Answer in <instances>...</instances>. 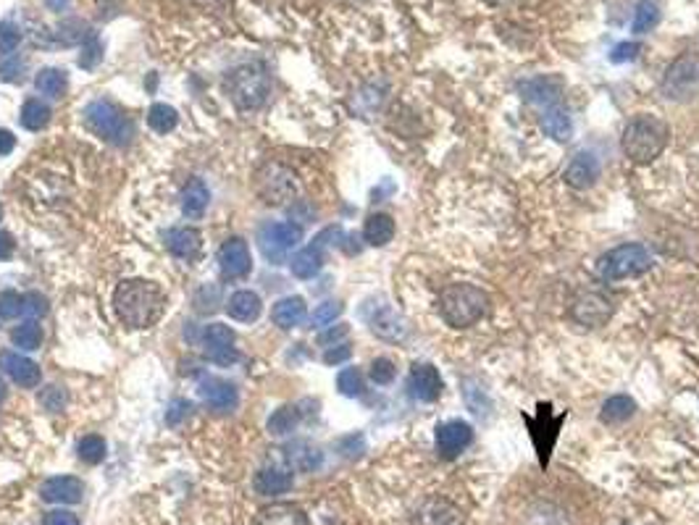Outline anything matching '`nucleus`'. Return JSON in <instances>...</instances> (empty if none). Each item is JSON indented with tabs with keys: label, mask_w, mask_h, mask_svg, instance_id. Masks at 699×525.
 Listing matches in <instances>:
<instances>
[{
	"label": "nucleus",
	"mask_w": 699,
	"mask_h": 525,
	"mask_svg": "<svg viewBox=\"0 0 699 525\" xmlns=\"http://www.w3.org/2000/svg\"><path fill=\"white\" fill-rule=\"evenodd\" d=\"M114 311L126 329H150L166 312V292L147 279H126L114 292Z\"/></svg>",
	"instance_id": "nucleus-1"
},
{
	"label": "nucleus",
	"mask_w": 699,
	"mask_h": 525,
	"mask_svg": "<svg viewBox=\"0 0 699 525\" xmlns=\"http://www.w3.org/2000/svg\"><path fill=\"white\" fill-rule=\"evenodd\" d=\"M671 140V129L660 116L642 114L628 121L621 137V147L626 153V158L636 166H647L652 163Z\"/></svg>",
	"instance_id": "nucleus-2"
},
{
	"label": "nucleus",
	"mask_w": 699,
	"mask_h": 525,
	"mask_svg": "<svg viewBox=\"0 0 699 525\" xmlns=\"http://www.w3.org/2000/svg\"><path fill=\"white\" fill-rule=\"evenodd\" d=\"M489 311V294L476 284H453L439 297V315L453 329H468L479 323Z\"/></svg>",
	"instance_id": "nucleus-3"
},
{
	"label": "nucleus",
	"mask_w": 699,
	"mask_h": 525,
	"mask_svg": "<svg viewBox=\"0 0 699 525\" xmlns=\"http://www.w3.org/2000/svg\"><path fill=\"white\" fill-rule=\"evenodd\" d=\"M652 268V255L644 244L628 242L621 247L607 250L603 258L597 261V273L603 276L604 282H624V279H634L642 276Z\"/></svg>",
	"instance_id": "nucleus-4"
},
{
	"label": "nucleus",
	"mask_w": 699,
	"mask_h": 525,
	"mask_svg": "<svg viewBox=\"0 0 699 525\" xmlns=\"http://www.w3.org/2000/svg\"><path fill=\"white\" fill-rule=\"evenodd\" d=\"M226 90L237 108L253 111L265 103L271 82H268V74L261 64H245L226 76Z\"/></svg>",
	"instance_id": "nucleus-5"
},
{
	"label": "nucleus",
	"mask_w": 699,
	"mask_h": 525,
	"mask_svg": "<svg viewBox=\"0 0 699 525\" xmlns=\"http://www.w3.org/2000/svg\"><path fill=\"white\" fill-rule=\"evenodd\" d=\"M663 95L671 100H692L699 95V55L686 53L668 66L663 76Z\"/></svg>",
	"instance_id": "nucleus-6"
},
{
	"label": "nucleus",
	"mask_w": 699,
	"mask_h": 525,
	"mask_svg": "<svg viewBox=\"0 0 699 525\" xmlns=\"http://www.w3.org/2000/svg\"><path fill=\"white\" fill-rule=\"evenodd\" d=\"M524 421H526V426H529V436L531 441H534V447H536V452H539L542 465H547V457H550L554 441H557V431H560L563 421H565V412H560L557 418H553V405L542 402V405H539V412H536L534 418L524 415Z\"/></svg>",
	"instance_id": "nucleus-7"
},
{
	"label": "nucleus",
	"mask_w": 699,
	"mask_h": 525,
	"mask_svg": "<svg viewBox=\"0 0 699 525\" xmlns=\"http://www.w3.org/2000/svg\"><path fill=\"white\" fill-rule=\"evenodd\" d=\"M85 124L90 132H95L100 140H108V143H116L124 137V129H126V119L121 114L119 108L108 100H95L85 108Z\"/></svg>",
	"instance_id": "nucleus-8"
},
{
	"label": "nucleus",
	"mask_w": 699,
	"mask_h": 525,
	"mask_svg": "<svg viewBox=\"0 0 699 525\" xmlns=\"http://www.w3.org/2000/svg\"><path fill=\"white\" fill-rule=\"evenodd\" d=\"M261 250L271 262H282L287 258V253H292L300 242H303V229L297 223L290 221H279V223H268L261 229Z\"/></svg>",
	"instance_id": "nucleus-9"
},
{
	"label": "nucleus",
	"mask_w": 699,
	"mask_h": 525,
	"mask_svg": "<svg viewBox=\"0 0 699 525\" xmlns=\"http://www.w3.org/2000/svg\"><path fill=\"white\" fill-rule=\"evenodd\" d=\"M571 312H574V321L581 323V326H586V329H600V326H604V323L613 318L615 305H613V300H610L607 294H603V292H581Z\"/></svg>",
	"instance_id": "nucleus-10"
},
{
	"label": "nucleus",
	"mask_w": 699,
	"mask_h": 525,
	"mask_svg": "<svg viewBox=\"0 0 699 525\" xmlns=\"http://www.w3.org/2000/svg\"><path fill=\"white\" fill-rule=\"evenodd\" d=\"M442 389H444L442 376H439V371L432 362H415L410 368L408 391L413 400H418V402H436L442 397Z\"/></svg>",
	"instance_id": "nucleus-11"
},
{
	"label": "nucleus",
	"mask_w": 699,
	"mask_h": 525,
	"mask_svg": "<svg viewBox=\"0 0 699 525\" xmlns=\"http://www.w3.org/2000/svg\"><path fill=\"white\" fill-rule=\"evenodd\" d=\"M218 268L226 279H242L250 273L253 268V258H250V247L242 237L226 239L218 247Z\"/></svg>",
	"instance_id": "nucleus-12"
},
{
	"label": "nucleus",
	"mask_w": 699,
	"mask_h": 525,
	"mask_svg": "<svg viewBox=\"0 0 699 525\" xmlns=\"http://www.w3.org/2000/svg\"><path fill=\"white\" fill-rule=\"evenodd\" d=\"M474 441V429L463 421H447L436 426V450L444 460H455Z\"/></svg>",
	"instance_id": "nucleus-13"
},
{
	"label": "nucleus",
	"mask_w": 699,
	"mask_h": 525,
	"mask_svg": "<svg viewBox=\"0 0 699 525\" xmlns=\"http://www.w3.org/2000/svg\"><path fill=\"white\" fill-rule=\"evenodd\" d=\"M365 318H368L371 332L379 336V339H384V342H403V339L408 336V323H405V318L397 315L386 302L384 305H374L371 311L365 312Z\"/></svg>",
	"instance_id": "nucleus-14"
},
{
	"label": "nucleus",
	"mask_w": 699,
	"mask_h": 525,
	"mask_svg": "<svg viewBox=\"0 0 699 525\" xmlns=\"http://www.w3.org/2000/svg\"><path fill=\"white\" fill-rule=\"evenodd\" d=\"M200 397L208 407H214L218 412H232L235 407L240 405V391L237 386L226 379H218V376H205L200 381Z\"/></svg>",
	"instance_id": "nucleus-15"
},
{
	"label": "nucleus",
	"mask_w": 699,
	"mask_h": 525,
	"mask_svg": "<svg viewBox=\"0 0 699 525\" xmlns=\"http://www.w3.org/2000/svg\"><path fill=\"white\" fill-rule=\"evenodd\" d=\"M0 371L11 379L14 383L25 386V389H35L43 373H40V365L35 360L25 358L19 352H11V350H3L0 352Z\"/></svg>",
	"instance_id": "nucleus-16"
},
{
	"label": "nucleus",
	"mask_w": 699,
	"mask_h": 525,
	"mask_svg": "<svg viewBox=\"0 0 699 525\" xmlns=\"http://www.w3.org/2000/svg\"><path fill=\"white\" fill-rule=\"evenodd\" d=\"M413 525H465V515L453 501L429 500L413 515Z\"/></svg>",
	"instance_id": "nucleus-17"
},
{
	"label": "nucleus",
	"mask_w": 699,
	"mask_h": 525,
	"mask_svg": "<svg viewBox=\"0 0 699 525\" xmlns=\"http://www.w3.org/2000/svg\"><path fill=\"white\" fill-rule=\"evenodd\" d=\"M203 342H205V347H208V358L216 360L221 365H229V362L237 360V352L232 350V344H235V332H232L229 326H224V323H211V326L205 329V334H203Z\"/></svg>",
	"instance_id": "nucleus-18"
},
{
	"label": "nucleus",
	"mask_w": 699,
	"mask_h": 525,
	"mask_svg": "<svg viewBox=\"0 0 699 525\" xmlns=\"http://www.w3.org/2000/svg\"><path fill=\"white\" fill-rule=\"evenodd\" d=\"M82 494H85V486L74 476L48 478L40 486V497L53 504H76V501H82Z\"/></svg>",
	"instance_id": "nucleus-19"
},
{
	"label": "nucleus",
	"mask_w": 699,
	"mask_h": 525,
	"mask_svg": "<svg viewBox=\"0 0 699 525\" xmlns=\"http://www.w3.org/2000/svg\"><path fill=\"white\" fill-rule=\"evenodd\" d=\"M253 525H311L308 523V515L303 507L292 504V501H276V504H268V507H261Z\"/></svg>",
	"instance_id": "nucleus-20"
},
{
	"label": "nucleus",
	"mask_w": 699,
	"mask_h": 525,
	"mask_svg": "<svg viewBox=\"0 0 699 525\" xmlns=\"http://www.w3.org/2000/svg\"><path fill=\"white\" fill-rule=\"evenodd\" d=\"M282 452V460H285V465L290 468V471H297V473H311L315 471L321 462H324V454L321 450L311 444V441H292L287 444L285 450H279Z\"/></svg>",
	"instance_id": "nucleus-21"
},
{
	"label": "nucleus",
	"mask_w": 699,
	"mask_h": 525,
	"mask_svg": "<svg viewBox=\"0 0 699 525\" xmlns=\"http://www.w3.org/2000/svg\"><path fill=\"white\" fill-rule=\"evenodd\" d=\"M600 179V163L592 153H579L565 171V182L574 190H589Z\"/></svg>",
	"instance_id": "nucleus-22"
},
{
	"label": "nucleus",
	"mask_w": 699,
	"mask_h": 525,
	"mask_svg": "<svg viewBox=\"0 0 699 525\" xmlns=\"http://www.w3.org/2000/svg\"><path fill=\"white\" fill-rule=\"evenodd\" d=\"M539 124H542V132L547 137L557 140V143H568V137L574 134V124H571V116H568L563 103H554V105L542 108Z\"/></svg>",
	"instance_id": "nucleus-23"
},
{
	"label": "nucleus",
	"mask_w": 699,
	"mask_h": 525,
	"mask_svg": "<svg viewBox=\"0 0 699 525\" xmlns=\"http://www.w3.org/2000/svg\"><path fill=\"white\" fill-rule=\"evenodd\" d=\"M166 247L171 255L182 258V261H195L203 250V234L197 229L182 226V229H171L166 237Z\"/></svg>",
	"instance_id": "nucleus-24"
},
{
	"label": "nucleus",
	"mask_w": 699,
	"mask_h": 525,
	"mask_svg": "<svg viewBox=\"0 0 699 525\" xmlns=\"http://www.w3.org/2000/svg\"><path fill=\"white\" fill-rule=\"evenodd\" d=\"M261 311H264V302L255 292L250 289H240L229 297L226 302V312L235 318V321H242V323H253L261 318Z\"/></svg>",
	"instance_id": "nucleus-25"
},
{
	"label": "nucleus",
	"mask_w": 699,
	"mask_h": 525,
	"mask_svg": "<svg viewBox=\"0 0 699 525\" xmlns=\"http://www.w3.org/2000/svg\"><path fill=\"white\" fill-rule=\"evenodd\" d=\"M305 315H308L305 300L295 294V297H285V300H279V302L274 305L271 321H274L279 329H295V326H300V323L305 321Z\"/></svg>",
	"instance_id": "nucleus-26"
},
{
	"label": "nucleus",
	"mask_w": 699,
	"mask_h": 525,
	"mask_svg": "<svg viewBox=\"0 0 699 525\" xmlns=\"http://www.w3.org/2000/svg\"><path fill=\"white\" fill-rule=\"evenodd\" d=\"M521 95L526 97L534 105H554V103H563L560 100V84L547 79V76H539V79H531V82H524L521 84Z\"/></svg>",
	"instance_id": "nucleus-27"
},
{
	"label": "nucleus",
	"mask_w": 699,
	"mask_h": 525,
	"mask_svg": "<svg viewBox=\"0 0 699 525\" xmlns=\"http://www.w3.org/2000/svg\"><path fill=\"white\" fill-rule=\"evenodd\" d=\"M208 203H211V192H208L203 179H193L185 187V192H182V213L187 215V218H193V221L203 218Z\"/></svg>",
	"instance_id": "nucleus-28"
},
{
	"label": "nucleus",
	"mask_w": 699,
	"mask_h": 525,
	"mask_svg": "<svg viewBox=\"0 0 699 525\" xmlns=\"http://www.w3.org/2000/svg\"><path fill=\"white\" fill-rule=\"evenodd\" d=\"M255 491L261 497H279V494H287L292 489V476L287 471H276V468H265L261 471L255 480H253Z\"/></svg>",
	"instance_id": "nucleus-29"
},
{
	"label": "nucleus",
	"mask_w": 699,
	"mask_h": 525,
	"mask_svg": "<svg viewBox=\"0 0 699 525\" xmlns=\"http://www.w3.org/2000/svg\"><path fill=\"white\" fill-rule=\"evenodd\" d=\"M363 237L371 247H384L394 237V218L386 213H374L365 218Z\"/></svg>",
	"instance_id": "nucleus-30"
},
{
	"label": "nucleus",
	"mask_w": 699,
	"mask_h": 525,
	"mask_svg": "<svg viewBox=\"0 0 699 525\" xmlns=\"http://www.w3.org/2000/svg\"><path fill=\"white\" fill-rule=\"evenodd\" d=\"M321 265H324V253L311 244V247H305V250H300L295 258L290 261L292 273L297 276V279H314L315 273L321 271Z\"/></svg>",
	"instance_id": "nucleus-31"
},
{
	"label": "nucleus",
	"mask_w": 699,
	"mask_h": 525,
	"mask_svg": "<svg viewBox=\"0 0 699 525\" xmlns=\"http://www.w3.org/2000/svg\"><path fill=\"white\" fill-rule=\"evenodd\" d=\"M634 412H636V402H634L628 394H615V397H610V400L603 405L600 418H603L604 423L615 426V423H624V421H628Z\"/></svg>",
	"instance_id": "nucleus-32"
},
{
	"label": "nucleus",
	"mask_w": 699,
	"mask_h": 525,
	"mask_svg": "<svg viewBox=\"0 0 699 525\" xmlns=\"http://www.w3.org/2000/svg\"><path fill=\"white\" fill-rule=\"evenodd\" d=\"M50 116H53L50 105L32 97V100H26L25 108H22V126L29 129V132H40V129H45L50 124Z\"/></svg>",
	"instance_id": "nucleus-33"
},
{
	"label": "nucleus",
	"mask_w": 699,
	"mask_h": 525,
	"mask_svg": "<svg viewBox=\"0 0 699 525\" xmlns=\"http://www.w3.org/2000/svg\"><path fill=\"white\" fill-rule=\"evenodd\" d=\"M66 84H69V79H66V72H64V69H43V72H37V76H35L37 93H43V95L48 97L64 95Z\"/></svg>",
	"instance_id": "nucleus-34"
},
{
	"label": "nucleus",
	"mask_w": 699,
	"mask_h": 525,
	"mask_svg": "<svg viewBox=\"0 0 699 525\" xmlns=\"http://www.w3.org/2000/svg\"><path fill=\"white\" fill-rule=\"evenodd\" d=\"M147 124H150L153 132L169 134L171 129L179 124V114H176V108H171L166 103H153L150 111H147Z\"/></svg>",
	"instance_id": "nucleus-35"
},
{
	"label": "nucleus",
	"mask_w": 699,
	"mask_h": 525,
	"mask_svg": "<svg viewBox=\"0 0 699 525\" xmlns=\"http://www.w3.org/2000/svg\"><path fill=\"white\" fill-rule=\"evenodd\" d=\"M297 423H300L297 407H279V410H274V415L268 418V433H271V436H287V433H292V431L297 429Z\"/></svg>",
	"instance_id": "nucleus-36"
},
{
	"label": "nucleus",
	"mask_w": 699,
	"mask_h": 525,
	"mask_svg": "<svg viewBox=\"0 0 699 525\" xmlns=\"http://www.w3.org/2000/svg\"><path fill=\"white\" fill-rule=\"evenodd\" d=\"M11 342H14L19 350H40V344H43V329H40L35 321L22 323V326H16V329L11 332Z\"/></svg>",
	"instance_id": "nucleus-37"
},
{
	"label": "nucleus",
	"mask_w": 699,
	"mask_h": 525,
	"mask_svg": "<svg viewBox=\"0 0 699 525\" xmlns=\"http://www.w3.org/2000/svg\"><path fill=\"white\" fill-rule=\"evenodd\" d=\"M76 454H79V460L87 462V465L103 462V460H105V441H103V436H97V433L85 436V439L76 444Z\"/></svg>",
	"instance_id": "nucleus-38"
},
{
	"label": "nucleus",
	"mask_w": 699,
	"mask_h": 525,
	"mask_svg": "<svg viewBox=\"0 0 699 525\" xmlns=\"http://www.w3.org/2000/svg\"><path fill=\"white\" fill-rule=\"evenodd\" d=\"M660 22V5H657V0H642L639 5H636V16H634V32L636 35H644V32H650L652 26Z\"/></svg>",
	"instance_id": "nucleus-39"
},
{
	"label": "nucleus",
	"mask_w": 699,
	"mask_h": 525,
	"mask_svg": "<svg viewBox=\"0 0 699 525\" xmlns=\"http://www.w3.org/2000/svg\"><path fill=\"white\" fill-rule=\"evenodd\" d=\"M40 405L45 407L48 412H61V410H66V405H69V394H66L64 386L53 383V386H45V389L40 391Z\"/></svg>",
	"instance_id": "nucleus-40"
},
{
	"label": "nucleus",
	"mask_w": 699,
	"mask_h": 525,
	"mask_svg": "<svg viewBox=\"0 0 699 525\" xmlns=\"http://www.w3.org/2000/svg\"><path fill=\"white\" fill-rule=\"evenodd\" d=\"M339 394L345 397H361L363 394V376L358 368H345L337 376Z\"/></svg>",
	"instance_id": "nucleus-41"
},
{
	"label": "nucleus",
	"mask_w": 699,
	"mask_h": 525,
	"mask_svg": "<svg viewBox=\"0 0 699 525\" xmlns=\"http://www.w3.org/2000/svg\"><path fill=\"white\" fill-rule=\"evenodd\" d=\"M16 315H25V294L8 289V292L0 294V318L11 321Z\"/></svg>",
	"instance_id": "nucleus-42"
},
{
	"label": "nucleus",
	"mask_w": 699,
	"mask_h": 525,
	"mask_svg": "<svg viewBox=\"0 0 699 525\" xmlns=\"http://www.w3.org/2000/svg\"><path fill=\"white\" fill-rule=\"evenodd\" d=\"M22 43V29L14 22H3L0 25V53H14Z\"/></svg>",
	"instance_id": "nucleus-43"
},
{
	"label": "nucleus",
	"mask_w": 699,
	"mask_h": 525,
	"mask_svg": "<svg viewBox=\"0 0 699 525\" xmlns=\"http://www.w3.org/2000/svg\"><path fill=\"white\" fill-rule=\"evenodd\" d=\"M339 312H342V302H335V300H329V302H324V305H318L311 315V323H314L315 329H324V326H329L335 318H337Z\"/></svg>",
	"instance_id": "nucleus-44"
},
{
	"label": "nucleus",
	"mask_w": 699,
	"mask_h": 525,
	"mask_svg": "<svg viewBox=\"0 0 699 525\" xmlns=\"http://www.w3.org/2000/svg\"><path fill=\"white\" fill-rule=\"evenodd\" d=\"M394 373H397V368H394L392 360L376 358L371 362V379H374V383H379V386H386V383L394 381Z\"/></svg>",
	"instance_id": "nucleus-45"
},
{
	"label": "nucleus",
	"mask_w": 699,
	"mask_h": 525,
	"mask_svg": "<svg viewBox=\"0 0 699 525\" xmlns=\"http://www.w3.org/2000/svg\"><path fill=\"white\" fill-rule=\"evenodd\" d=\"M100 61H103V45H100L95 37H93V40H87V43L82 45L79 66H82V69H87V72H93Z\"/></svg>",
	"instance_id": "nucleus-46"
},
{
	"label": "nucleus",
	"mask_w": 699,
	"mask_h": 525,
	"mask_svg": "<svg viewBox=\"0 0 699 525\" xmlns=\"http://www.w3.org/2000/svg\"><path fill=\"white\" fill-rule=\"evenodd\" d=\"M190 412H193V405H190L187 400H174L169 410H166V426L179 429V426L190 418Z\"/></svg>",
	"instance_id": "nucleus-47"
},
{
	"label": "nucleus",
	"mask_w": 699,
	"mask_h": 525,
	"mask_svg": "<svg viewBox=\"0 0 699 525\" xmlns=\"http://www.w3.org/2000/svg\"><path fill=\"white\" fill-rule=\"evenodd\" d=\"M45 312H48V297H43V294H37V292L25 294V315L43 318Z\"/></svg>",
	"instance_id": "nucleus-48"
},
{
	"label": "nucleus",
	"mask_w": 699,
	"mask_h": 525,
	"mask_svg": "<svg viewBox=\"0 0 699 525\" xmlns=\"http://www.w3.org/2000/svg\"><path fill=\"white\" fill-rule=\"evenodd\" d=\"M636 55H639V45H634V43H621V45L613 48L610 61H613V64H626V61H634Z\"/></svg>",
	"instance_id": "nucleus-49"
},
{
	"label": "nucleus",
	"mask_w": 699,
	"mask_h": 525,
	"mask_svg": "<svg viewBox=\"0 0 699 525\" xmlns=\"http://www.w3.org/2000/svg\"><path fill=\"white\" fill-rule=\"evenodd\" d=\"M353 355V350L347 347V344H337V347H332V350H326V355H324V362L326 365H337V362H345V360Z\"/></svg>",
	"instance_id": "nucleus-50"
},
{
	"label": "nucleus",
	"mask_w": 699,
	"mask_h": 525,
	"mask_svg": "<svg viewBox=\"0 0 699 525\" xmlns=\"http://www.w3.org/2000/svg\"><path fill=\"white\" fill-rule=\"evenodd\" d=\"M45 525H79V518L74 512H66V510H55V512H48Z\"/></svg>",
	"instance_id": "nucleus-51"
},
{
	"label": "nucleus",
	"mask_w": 699,
	"mask_h": 525,
	"mask_svg": "<svg viewBox=\"0 0 699 525\" xmlns=\"http://www.w3.org/2000/svg\"><path fill=\"white\" fill-rule=\"evenodd\" d=\"M14 247H16L14 237H11L8 232H3V229H0V261H8V258L14 255Z\"/></svg>",
	"instance_id": "nucleus-52"
},
{
	"label": "nucleus",
	"mask_w": 699,
	"mask_h": 525,
	"mask_svg": "<svg viewBox=\"0 0 699 525\" xmlns=\"http://www.w3.org/2000/svg\"><path fill=\"white\" fill-rule=\"evenodd\" d=\"M14 147H16V137H14V132L0 129V155H11V153H14Z\"/></svg>",
	"instance_id": "nucleus-53"
},
{
	"label": "nucleus",
	"mask_w": 699,
	"mask_h": 525,
	"mask_svg": "<svg viewBox=\"0 0 699 525\" xmlns=\"http://www.w3.org/2000/svg\"><path fill=\"white\" fill-rule=\"evenodd\" d=\"M347 326L342 323V326H337V329H332V332H324V334L318 336V344H332V342H339L342 336H347Z\"/></svg>",
	"instance_id": "nucleus-54"
},
{
	"label": "nucleus",
	"mask_w": 699,
	"mask_h": 525,
	"mask_svg": "<svg viewBox=\"0 0 699 525\" xmlns=\"http://www.w3.org/2000/svg\"><path fill=\"white\" fill-rule=\"evenodd\" d=\"M69 0H48V5H53V8H58L61 11V5H66Z\"/></svg>",
	"instance_id": "nucleus-55"
},
{
	"label": "nucleus",
	"mask_w": 699,
	"mask_h": 525,
	"mask_svg": "<svg viewBox=\"0 0 699 525\" xmlns=\"http://www.w3.org/2000/svg\"><path fill=\"white\" fill-rule=\"evenodd\" d=\"M5 394H8V389H5V383L0 381V402L5 400Z\"/></svg>",
	"instance_id": "nucleus-56"
}]
</instances>
